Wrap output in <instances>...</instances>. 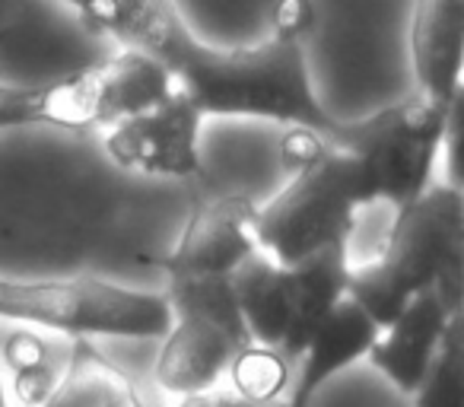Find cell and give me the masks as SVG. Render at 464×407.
I'll list each match as a JSON object with an SVG mask.
<instances>
[{
  "label": "cell",
  "mask_w": 464,
  "mask_h": 407,
  "mask_svg": "<svg viewBox=\"0 0 464 407\" xmlns=\"http://www.w3.org/2000/svg\"><path fill=\"white\" fill-rule=\"evenodd\" d=\"M175 92L172 73L140 52H118L99 67L52 83L54 128H118L162 105Z\"/></svg>",
  "instance_id": "7"
},
{
  "label": "cell",
  "mask_w": 464,
  "mask_h": 407,
  "mask_svg": "<svg viewBox=\"0 0 464 407\" xmlns=\"http://www.w3.org/2000/svg\"><path fill=\"white\" fill-rule=\"evenodd\" d=\"M86 26L140 52L172 73L175 86L200 115H255L296 124L334 143L341 121L318 105L305 67L303 39L277 33L255 48L217 52L188 33L166 0H86L77 4Z\"/></svg>",
  "instance_id": "1"
},
{
  "label": "cell",
  "mask_w": 464,
  "mask_h": 407,
  "mask_svg": "<svg viewBox=\"0 0 464 407\" xmlns=\"http://www.w3.org/2000/svg\"><path fill=\"white\" fill-rule=\"evenodd\" d=\"M293 181L258 210V248L280 267H296L328 246H347L356 214L375 204L372 181L356 156L303 128L280 141Z\"/></svg>",
  "instance_id": "2"
},
{
  "label": "cell",
  "mask_w": 464,
  "mask_h": 407,
  "mask_svg": "<svg viewBox=\"0 0 464 407\" xmlns=\"http://www.w3.org/2000/svg\"><path fill=\"white\" fill-rule=\"evenodd\" d=\"M375 341H379V328L343 296L305 347L303 360L293 373V388L290 398H284V407H309L318 388L334 373L347 369L350 363L369 356Z\"/></svg>",
  "instance_id": "13"
},
{
  "label": "cell",
  "mask_w": 464,
  "mask_h": 407,
  "mask_svg": "<svg viewBox=\"0 0 464 407\" xmlns=\"http://www.w3.org/2000/svg\"><path fill=\"white\" fill-rule=\"evenodd\" d=\"M0 407H7V392H4V379H0Z\"/></svg>",
  "instance_id": "21"
},
{
  "label": "cell",
  "mask_w": 464,
  "mask_h": 407,
  "mask_svg": "<svg viewBox=\"0 0 464 407\" xmlns=\"http://www.w3.org/2000/svg\"><path fill=\"white\" fill-rule=\"evenodd\" d=\"M4 360L14 373V392L20 407H42L67 373V363H58L52 344L33 331H14L4 341Z\"/></svg>",
  "instance_id": "16"
},
{
  "label": "cell",
  "mask_w": 464,
  "mask_h": 407,
  "mask_svg": "<svg viewBox=\"0 0 464 407\" xmlns=\"http://www.w3.org/2000/svg\"><path fill=\"white\" fill-rule=\"evenodd\" d=\"M417 407H464V315L449 325L436 360L413 392Z\"/></svg>",
  "instance_id": "17"
},
{
  "label": "cell",
  "mask_w": 464,
  "mask_h": 407,
  "mask_svg": "<svg viewBox=\"0 0 464 407\" xmlns=\"http://www.w3.org/2000/svg\"><path fill=\"white\" fill-rule=\"evenodd\" d=\"M0 318L45 325L73 337H160L172 328L166 296L124 290L105 280L0 277Z\"/></svg>",
  "instance_id": "4"
},
{
  "label": "cell",
  "mask_w": 464,
  "mask_h": 407,
  "mask_svg": "<svg viewBox=\"0 0 464 407\" xmlns=\"http://www.w3.org/2000/svg\"><path fill=\"white\" fill-rule=\"evenodd\" d=\"M204 115L175 86V92L153 111L118 124L105 137V150L121 169L160 179H191L200 172L198 137Z\"/></svg>",
  "instance_id": "8"
},
{
  "label": "cell",
  "mask_w": 464,
  "mask_h": 407,
  "mask_svg": "<svg viewBox=\"0 0 464 407\" xmlns=\"http://www.w3.org/2000/svg\"><path fill=\"white\" fill-rule=\"evenodd\" d=\"M166 303L172 328L156 363V382L179 398L213 392L248 341L236 305L232 277H181L169 274Z\"/></svg>",
  "instance_id": "3"
},
{
  "label": "cell",
  "mask_w": 464,
  "mask_h": 407,
  "mask_svg": "<svg viewBox=\"0 0 464 407\" xmlns=\"http://www.w3.org/2000/svg\"><path fill=\"white\" fill-rule=\"evenodd\" d=\"M413 67L423 99L439 111L461 102L464 71V4L461 0H423L413 14Z\"/></svg>",
  "instance_id": "10"
},
{
  "label": "cell",
  "mask_w": 464,
  "mask_h": 407,
  "mask_svg": "<svg viewBox=\"0 0 464 407\" xmlns=\"http://www.w3.org/2000/svg\"><path fill=\"white\" fill-rule=\"evenodd\" d=\"M42 407H147L134 379L102 356L86 337H77L67 356V373Z\"/></svg>",
  "instance_id": "15"
},
{
  "label": "cell",
  "mask_w": 464,
  "mask_h": 407,
  "mask_svg": "<svg viewBox=\"0 0 464 407\" xmlns=\"http://www.w3.org/2000/svg\"><path fill=\"white\" fill-rule=\"evenodd\" d=\"M179 407H284V401H277V404H252V401L239 398V394L207 392V394H191V398H181Z\"/></svg>",
  "instance_id": "20"
},
{
  "label": "cell",
  "mask_w": 464,
  "mask_h": 407,
  "mask_svg": "<svg viewBox=\"0 0 464 407\" xmlns=\"http://www.w3.org/2000/svg\"><path fill=\"white\" fill-rule=\"evenodd\" d=\"M379 267L401 296L413 299L432 290L451 315H461L464 194L451 185H436L401 208Z\"/></svg>",
  "instance_id": "5"
},
{
  "label": "cell",
  "mask_w": 464,
  "mask_h": 407,
  "mask_svg": "<svg viewBox=\"0 0 464 407\" xmlns=\"http://www.w3.org/2000/svg\"><path fill=\"white\" fill-rule=\"evenodd\" d=\"M48 102H52V83L33 86V90L0 86V131L26 128V124H52Z\"/></svg>",
  "instance_id": "19"
},
{
  "label": "cell",
  "mask_w": 464,
  "mask_h": 407,
  "mask_svg": "<svg viewBox=\"0 0 464 407\" xmlns=\"http://www.w3.org/2000/svg\"><path fill=\"white\" fill-rule=\"evenodd\" d=\"M455 318L458 315H451L432 290L420 293L407 303L398 322L379 334V341L369 350V363L385 373L404 394H413Z\"/></svg>",
  "instance_id": "11"
},
{
  "label": "cell",
  "mask_w": 464,
  "mask_h": 407,
  "mask_svg": "<svg viewBox=\"0 0 464 407\" xmlns=\"http://www.w3.org/2000/svg\"><path fill=\"white\" fill-rule=\"evenodd\" d=\"M347 246H328L305 258L303 265L290 267L293 274V315L290 331L280 344V360L290 373H296L305 347L315 337V331L328 322V315L337 309V303L347 293Z\"/></svg>",
  "instance_id": "12"
},
{
  "label": "cell",
  "mask_w": 464,
  "mask_h": 407,
  "mask_svg": "<svg viewBox=\"0 0 464 407\" xmlns=\"http://www.w3.org/2000/svg\"><path fill=\"white\" fill-rule=\"evenodd\" d=\"M232 293L255 347L280 350L293 315V274L255 252L232 271Z\"/></svg>",
  "instance_id": "14"
},
{
  "label": "cell",
  "mask_w": 464,
  "mask_h": 407,
  "mask_svg": "<svg viewBox=\"0 0 464 407\" xmlns=\"http://www.w3.org/2000/svg\"><path fill=\"white\" fill-rule=\"evenodd\" d=\"M258 208L246 194H226L207 200L194 210L185 236L169 258L153 261L169 274L181 277H232V271L248 261L258 248Z\"/></svg>",
  "instance_id": "9"
},
{
  "label": "cell",
  "mask_w": 464,
  "mask_h": 407,
  "mask_svg": "<svg viewBox=\"0 0 464 407\" xmlns=\"http://www.w3.org/2000/svg\"><path fill=\"white\" fill-rule=\"evenodd\" d=\"M449 111L426 99L392 105L356 124H341L331 147L356 156L366 166L375 200L407 208L430 188V175L445 147Z\"/></svg>",
  "instance_id": "6"
},
{
  "label": "cell",
  "mask_w": 464,
  "mask_h": 407,
  "mask_svg": "<svg viewBox=\"0 0 464 407\" xmlns=\"http://www.w3.org/2000/svg\"><path fill=\"white\" fill-rule=\"evenodd\" d=\"M229 375L236 382V394L252 404H277L284 401L286 385L293 382V373L280 360L277 350L255 347V344L232 360Z\"/></svg>",
  "instance_id": "18"
}]
</instances>
